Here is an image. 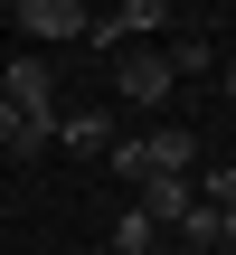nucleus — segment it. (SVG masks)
I'll return each mask as SVG.
<instances>
[{
	"mask_svg": "<svg viewBox=\"0 0 236 255\" xmlns=\"http://www.w3.org/2000/svg\"><path fill=\"white\" fill-rule=\"evenodd\" d=\"M170 237H180V246H218V208H208V199H189V208L170 218Z\"/></svg>",
	"mask_w": 236,
	"mask_h": 255,
	"instance_id": "10",
	"label": "nucleus"
},
{
	"mask_svg": "<svg viewBox=\"0 0 236 255\" xmlns=\"http://www.w3.org/2000/svg\"><path fill=\"white\" fill-rule=\"evenodd\" d=\"M0 9H19V0H0Z\"/></svg>",
	"mask_w": 236,
	"mask_h": 255,
	"instance_id": "15",
	"label": "nucleus"
},
{
	"mask_svg": "<svg viewBox=\"0 0 236 255\" xmlns=\"http://www.w3.org/2000/svg\"><path fill=\"white\" fill-rule=\"evenodd\" d=\"M189 199H199V189H189V170H161V180H142V208H151L161 227H170V218H180Z\"/></svg>",
	"mask_w": 236,
	"mask_h": 255,
	"instance_id": "6",
	"label": "nucleus"
},
{
	"mask_svg": "<svg viewBox=\"0 0 236 255\" xmlns=\"http://www.w3.org/2000/svg\"><path fill=\"white\" fill-rule=\"evenodd\" d=\"M142 151H151V180H161V170H189L199 161V132H142Z\"/></svg>",
	"mask_w": 236,
	"mask_h": 255,
	"instance_id": "8",
	"label": "nucleus"
},
{
	"mask_svg": "<svg viewBox=\"0 0 236 255\" xmlns=\"http://www.w3.org/2000/svg\"><path fill=\"white\" fill-rule=\"evenodd\" d=\"M19 28L47 38V47L57 38H85V0H19Z\"/></svg>",
	"mask_w": 236,
	"mask_h": 255,
	"instance_id": "4",
	"label": "nucleus"
},
{
	"mask_svg": "<svg viewBox=\"0 0 236 255\" xmlns=\"http://www.w3.org/2000/svg\"><path fill=\"white\" fill-rule=\"evenodd\" d=\"M151 255H180V246H151Z\"/></svg>",
	"mask_w": 236,
	"mask_h": 255,
	"instance_id": "14",
	"label": "nucleus"
},
{
	"mask_svg": "<svg viewBox=\"0 0 236 255\" xmlns=\"http://www.w3.org/2000/svg\"><path fill=\"white\" fill-rule=\"evenodd\" d=\"M161 246V218H151V208H123V218H114V246L104 255H151Z\"/></svg>",
	"mask_w": 236,
	"mask_h": 255,
	"instance_id": "7",
	"label": "nucleus"
},
{
	"mask_svg": "<svg viewBox=\"0 0 236 255\" xmlns=\"http://www.w3.org/2000/svg\"><path fill=\"white\" fill-rule=\"evenodd\" d=\"M114 95L123 104H170L180 95V66L161 47H114Z\"/></svg>",
	"mask_w": 236,
	"mask_h": 255,
	"instance_id": "1",
	"label": "nucleus"
},
{
	"mask_svg": "<svg viewBox=\"0 0 236 255\" xmlns=\"http://www.w3.org/2000/svg\"><path fill=\"white\" fill-rule=\"evenodd\" d=\"M227 95H236V57H227Z\"/></svg>",
	"mask_w": 236,
	"mask_h": 255,
	"instance_id": "13",
	"label": "nucleus"
},
{
	"mask_svg": "<svg viewBox=\"0 0 236 255\" xmlns=\"http://www.w3.org/2000/svg\"><path fill=\"white\" fill-rule=\"evenodd\" d=\"M161 28H170V0H123V9L85 19V47H95V57H114V47H132V38H161Z\"/></svg>",
	"mask_w": 236,
	"mask_h": 255,
	"instance_id": "2",
	"label": "nucleus"
},
{
	"mask_svg": "<svg viewBox=\"0 0 236 255\" xmlns=\"http://www.w3.org/2000/svg\"><path fill=\"white\" fill-rule=\"evenodd\" d=\"M0 151H9V161H28V151H47V132H38V123H28V114H19L9 95H0Z\"/></svg>",
	"mask_w": 236,
	"mask_h": 255,
	"instance_id": "9",
	"label": "nucleus"
},
{
	"mask_svg": "<svg viewBox=\"0 0 236 255\" xmlns=\"http://www.w3.org/2000/svg\"><path fill=\"white\" fill-rule=\"evenodd\" d=\"M218 246H227V255H236V208H218Z\"/></svg>",
	"mask_w": 236,
	"mask_h": 255,
	"instance_id": "12",
	"label": "nucleus"
},
{
	"mask_svg": "<svg viewBox=\"0 0 236 255\" xmlns=\"http://www.w3.org/2000/svg\"><path fill=\"white\" fill-rule=\"evenodd\" d=\"M9 104L38 132H57V76H47V57H9Z\"/></svg>",
	"mask_w": 236,
	"mask_h": 255,
	"instance_id": "3",
	"label": "nucleus"
},
{
	"mask_svg": "<svg viewBox=\"0 0 236 255\" xmlns=\"http://www.w3.org/2000/svg\"><path fill=\"white\" fill-rule=\"evenodd\" d=\"M47 142H66V151H114V123L95 114V104H57V132Z\"/></svg>",
	"mask_w": 236,
	"mask_h": 255,
	"instance_id": "5",
	"label": "nucleus"
},
{
	"mask_svg": "<svg viewBox=\"0 0 236 255\" xmlns=\"http://www.w3.org/2000/svg\"><path fill=\"white\" fill-rule=\"evenodd\" d=\"M170 66H180V76H199V66H218V47H208V38H180V47H170Z\"/></svg>",
	"mask_w": 236,
	"mask_h": 255,
	"instance_id": "11",
	"label": "nucleus"
}]
</instances>
